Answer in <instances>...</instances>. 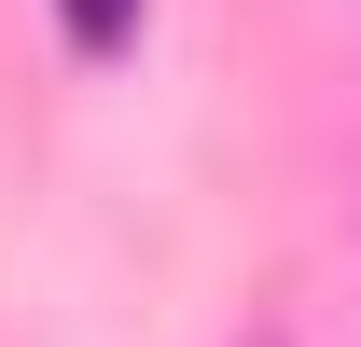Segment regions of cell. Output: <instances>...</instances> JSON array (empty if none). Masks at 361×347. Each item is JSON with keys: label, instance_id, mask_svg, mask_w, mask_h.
I'll list each match as a JSON object with an SVG mask.
<instances>
[{"label": "cell", "instance_id": "1", "mask_svg": "<svg viewBox=\"0 0 361 347\" xmlns=\"http://www.w3.org/2000/svg\"><path fill=\"white\" fill-rule=\"evenodd\" d=\"M56 28H70V56H126L139 42V0H56Z\"/></svg>", "mask_w": 361, "mask_h": 347}, {"label": "cell", "instance_id": "2", "mask_svg": "<svg viewBox=\"0 0 361 347\" xmlns=\"http://www.w3.org/2000/svg\"><path fill=\"white\" fill-rule=\"evenodd\" d=\"M250 347H278V334H250Z\"/></svg>", "mask_w": 361, "mask_h": 347}]
</instances>
